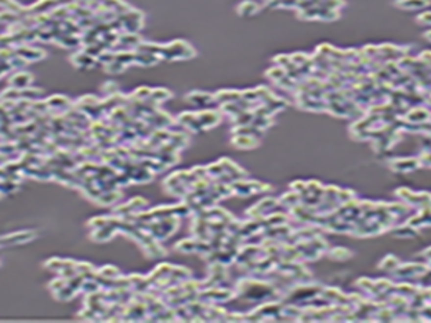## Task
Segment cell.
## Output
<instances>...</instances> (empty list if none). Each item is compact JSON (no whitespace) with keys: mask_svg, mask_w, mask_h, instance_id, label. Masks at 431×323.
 <instances>
[{"mask_svg":"<svg viewBox=\"0 0 431 323\" xmlns=\"http://www.w3.org/2000/svg\"><path fill=\"white\" fill-rule=\"evenodd\" d=\"M30 81H32V76L30 75H27V73H19V75H16V76H13L12 78V85L15 86V88H26V86L30 84Z\"/></svg>","mask_w":431,"mask_h":323,"instance_id":"obj_1","label":"cell"},{"mask_svg":"<svg viewBox=\"0 0 431 323\" xmlns=\"http://www.w3.org/2000/svg\"><path fill=\"white\" fill-rule=\"evenodd\" d=\"M0 6L7 9V10H10V12H15V13L22 10V7L15 0H0Z\"/></svg>","mask_w":431,"mask_h":323,"instance_id":"obj_2","label":"cell"}]
</instances>
